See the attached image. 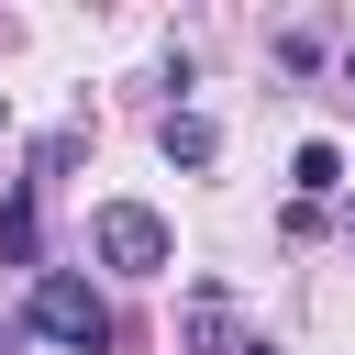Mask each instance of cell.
<instances>
[{"instance_id":"cell-2","label":"cell","mask_w":355,"mask_h":355,"mask_svg":"<svg viewBox=\"0 0 355 355\" xmlns=\"http://www.w3.org/2000/svg\"><path fill=\"white\" fill-rule=\"evenodd\" d=\"M22 322H33L44 344H67V355H100V344H111V300H100L89 277H67V266H44V277H33Z\"/></svg>"},{"instance_id":"cell-5","label":"cell","mask_w":355,"mask_h":355,"mask_svg":"<svg viewBox=\"0 0 355 355\" xmlns=\"http://www.w3.org/2000/svg\"><path fill=\"white\" fill-rule=\"evenodd\" d=\"M288 178H300V200H333V189H344V144H300Z\"/></svg>"},{"instance_id":"cell-3","label":"cell","mask_w":355,"mask_h":355,"mask_svg":"<svg viewBox=\"0 0 355 355\" xmlns=\"http://www.w3.org/2000/svg\"><path fill=\"white\" fill-rule=\"evenodd\" d=\"M178 355H255V344H244V322H233V288H189Z\"/></svg>"},{"instance_id":"cell-7","label":"cell","mask_w":355,"mask_h":355,"mask_svg":"<svg viewBox=\"0 0 355 355\" xmlns=\"http://www.w3.org/2000/svg\"><path fill=\"white\" fill-rule=\"evenodd\" d=\"M344 233H355V211H344Z\"/></svg>"},{"instance_id":"cell-6","label":"cell","mask_w":355,"mask_h":355,"mask_svg":"<svg viewBox=\"0 0 355 355\" xmlns=\"http://www.w3.org/2000/svg\"><path fill=\"white\" fill-rule=\"evenodd\" d=\"M0 266H33V189L0 200Z\"/></svg>"},{"instance_id":"cell-4","label":"cell","mask_w":355,"mask_h":355,"mask_svg":"<svg viewBox=\"0 0 355 355\" xmlns=\"http://www.w3.org/2000/svg\"><path fill=\"white\" fill-rule=\"evenodd\" d=\"M155 144H166V166H211V155H222V133H211L200 111H166V122H155Z\"/></svg>"},{"instance_id":"cell-8","label":"cell","mask_w":355,"mask_h":355,"mask_svg":"<svg viewBox=\"0 0 355 355\" xmlns=\"http://www.w3.org/2000/svg\"><path fill=\"white\" fill-rule=\"evenodd\" d=\"M255 355H266V344H255Z\"/></svg>"},{"instance_id":"cell-1","label":"cell","mask_w":355,"mask_h":355,"mask_svg":"<svg viewBox=\"0 0 355 355\" xmlns=\"http://www.w3.org/2000/svg\"><path fill=\"white\" fill-rule=\"evenodd\" d=\"M89 255L122 266V277H166V266H178V233H166V211H144V200H100V211H89Z\"/></svg>"}]
</instances>
